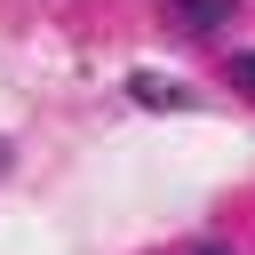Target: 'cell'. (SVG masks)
I'll list each match as a JSON object with an SVG mask.
<instances>
[{
	"instance_id": "cell-4",
	"label": "cell",
	"mask_w": 255,
	"mask_h": 255,
	"mask_svg": "<svg viewBox=\"0 0 255 255\" xmlns=\"http://www.w3.org/2000/svg\"><path fill=\"white\" fill-rule=\"evenodd\" d=\"M0 167H8V143H0Z\"/></svg>"
},
{
	"instance_id": "cell-2",
	"label": "cell",
	"mask_w": 255,
	"mask_h": 255,
	"mask_svg": "<svg viewBox=\"0 0 255 255\" xmlns=\"http://www.w3.org/2000/svg\"><path fill=\"white\" fill-rule=\"evenodd\" d=\"M231 88H239V96H255V48H239V56H231Z\"/></svg>"
},
{
	"instance_id": "cell-1",
	"label": "cell",
	"mask_w": 255,
	"mask_h": 255,
	"mask_svg": "<svg viewBox=\"0 0 255 255\" xmlns=\"http://www.w3.org/2000/svg\"><path fill=\"white\" fill-rule=\"evenodd\" d=\"M231 8H239V0H175V24H183V32H223Z\"/></svg>"
},
{
	"instance_id": "cell-3",
	"label": "cell",
	"mask_w": 255,
	"mask_h": 255,
	"mask_svg": "<svg viewBox=\"0 0 255 255\" xmlns=\"http://www.w3.org/2000/svg\"><path fill=\"white\" fill-rule=\"evenodd\" d=\"M191 255H231V247H223V239H207V247H191Z\"/></svg>"
}]
</instances>
